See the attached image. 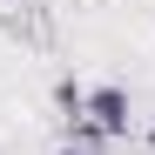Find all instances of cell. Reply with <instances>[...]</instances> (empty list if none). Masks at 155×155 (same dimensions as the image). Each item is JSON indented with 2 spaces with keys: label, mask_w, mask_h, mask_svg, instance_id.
<instances>
[{
  "label": "cell",
  "mask_w": 155,
  "mask_h": 155,
  "mask_svg": "<svg viewBox=\"0 0 155 155\" xmlns=\"http://www.w3.org/2000/svg\"><path fill=\"white\" fill-rule=\"evenodd\" d=\"M81 121H94L108 142H128V88H121V81H101V88H88V108H81Z\"/></svg>",
  "instance_id": "6da1fadb"
},
{
  "label": "cell",
  "mask_w": 155,
  "mask_h": 155,
  "mask_svg": "<svg viewBox=\"0 0 155 155\" xmlns=\"http://www.w3.org/2000/svg\"><path fill=\"white\" fill-rule=\"evenodd\" d=\"M54 108H61V121H74V115L88 108V88L74 81V74H61V81H54Z\"/></svg>",
  "instance_id": "7a4b0ae2"
},
{
  "label": "cell",
  "mask_w": 155,
  "mask_h": 155,
  "mask_svg": "<svg viewBox=\"0 0 155 155\" xmlns=\"http://www.w3.org/2000/svg\"><path fill=\"white\" fill-rule=\"evenodd\" d=\"M148 148H155V128H148Z\"/></svg>",
  "instance_id": "3957f363"
},
{
  "label": "cell",
  "mask_w": 155,
  "mask_h": 155,
  "mask_svg": "<svg viewBox=\"0 0 155 155\" xmlns=\"http://www.w3.org/2000/svg\"><path fill=\"white\" fill-rule=\"evenodd\" d=\"M61 155H81V148H61Z\"/></svg>",
  "instance_id": "277c9868"
}]
</instances>
